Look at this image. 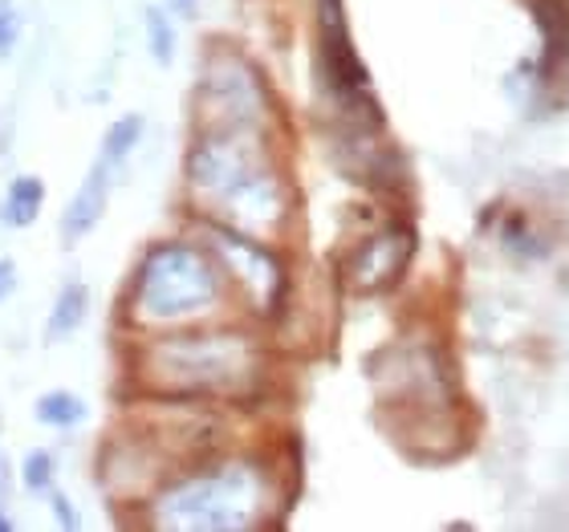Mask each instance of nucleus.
Instances as JSON below:
<instances>
[{
	"label": "nucleus",
	"instance_id": "9d476101",
	"mask_svg": "<svg viewBox=\"0 0 569 532\" xmlns=\"http://www.w3.org/2000/svg\"><path fill=\"white\" fill-rule=\"evenodd\" d=\"M53 512H58V524H66V529H78V516H73L70 500H66V496H53Z\"/></svg>",
	"mask_w": 569,
	"mask_h": 532
},
{
	"label": "nucleus",
	"instance_id": "ddd939ff",
	"mask_svg": "<svg viewBox=\"0 0 569 532\" xmlns=\"http://www.w3.org/2000/svg\"><path fill=\"white\" fill-rule=\"evenodd\" d=\"M9 529H12V521L4 516V512H0V532H9Z\"/></svg>",
	"mask_w": 569,
	"mask_h": 532
},
{
	"label": "nucleus",
	"instance_id": "7ed1b4c3",
	"mask_svg": "<svg viewBox=\"0 0 569 532\" xmlns=\"http://www.w3.org/2000/svg\"><path fill=\"white\" fill-rule=\"evenodd\" d=\"M41 203H46V183L37 175H17L9 183V195H4L0 215H4L9 228H29L37 220V212H41Z\"/></svg>",
	"mask_w": 569,
	"mask_h": 532
},
{
	"label": "nucleus",
	"instance_id": "f257e3e1",
	"mask_svg": "<svg viewBox=\"0 0 569 532\" xmlns=\"http://www.w3.org/2000/svg\"><path fill=\"white\" fill-rule=\"evenodd\" d=\"M216 301V272L196 249H154L134 277L131 309L142 321H176Z\"/></svg>",
	"mask_w": 569,
	"mask_h": 532
},
{
	"label": "nucleus",
	"instance_id": "1a4fd4ad",
	"mask_svg": "<svg viewBox=\"0 0 569 532\" xmlns=\"http://www.w3.org/2000/svg\"><path fill=\"white\" fill-rule=\"evenodd\" d=\"M17 37H21V12L12 9V0H0V58H9Z\"/></svg>",
	"mask_w": 569,
	"mask_h": 532
},
{
	"label": "nucleus",
	"instance_id": "6e6552de",
	"mask_svg": "<svg viewBox=\"0 0 569 532\" xmlns=\"http://www.w3.org/2000/svg\"><path fill=\"white\" fill-rule=\"evenodd\" d=\"M53 484V455L49 451H29L24 455V488L29 492H46V488Z\"/></svg>",
	"mask_w": 569,
	"mask_h": 532
},
{
	"label": "nucleus",
	"instance_id": "f8f14e48",
	"mask_svg": "<svg viewBox=\"0 0 569 532\" xmlns=\"http://www.w3.org/2000/svg\"><path fill=\"white\" fill-rule=\"evenodd\" d=\"M9 492H12V472H9V460H4V451H0V509L9 504Z\"/></svg>",
	"mask_w": 569,
	"mask_h": 532
},
{
	"label": "nucleus",
	"instance_id": "423d86ee",
	"mask_svg": "<svg viewBox=\"0 0 569 532\" xmlns=\"http://www.w3.org/2000/svg\"><path fill=\"white\" fill-rule=\"evenodd\" d=\"M139 134H142V119H139V114H127V119H119L107 131V139H102V159H110L114 167H122V163H127V154L134 151Z\"/></svg>",
	"mask_w": 569,
	"mask_h": 532
},
{
	"label": "nucleus",
	"instance_id": "39448f33",
	"mask_svg": "<svg viewBox=\"0 0 569 532\" xmlns=\"http://www.w3.org/2000/svg\"><path fill=\"white\" fill-rule=\"evenodd\" d=\"M37 419L46 426H61L66 431V426H78L86 419V402L70 391H49L37 399Z\"/></svg>",
	"mask_w": 569,
	"mask_h": 532
},
{
	"label": "nucleus",
	"instance_id": "20e7f679",
	"mask_svg": "<svg viewBox=\"0 0 569 532\" xmlns=\"http://www.w3.org/2000/svg\"><path fill=\"white\" fill-rule=\"evenodd\" d=\"M86 309H90V293H86L82 281H70L53 301V318H49V342H58L66 333H73L82 325Z\"/></svg>",
	"mask_w": 569,
	"mask_h": 532
},
{
	"label": "nucleus",
	"instance_id": "9b49d317",
	"mask_svg": "<svg viewBox=\"0 0 569 532\" xmlns=\"http://www.w3.org/2000/svg\"><path fill=\"white\" fill-rule=\"evenodd\" d=\"M17 289V269H12V261H0V301Z\"/></svg>",
	"mask_w": 569,
	"mask_h": 532
},
{
	"label": "nucleus",
	"instance_id": "f03ea898",
	"mask_svg": "<svg viewBox=\"0 0 569 532\" xmlns=\"http://www.w3.org/2000/svg\"><path fill=\"white\" fill-rule=\"evenodd\" d=\"M114 175H119V167L98 154V163L90 167L86 183L78 188V195L70 200L66 215H61V237L70 240V244H73V240H82L86 232L102 220V212H107V195H110V188H114Z\"/></svg>",
	"mask_w": 569,
	"mask_h": 532
},
{
	"label": "nucleus",
	"instance_id": "4468645a",
	"mask_svg": "<svg viewBox=\"0 0 569 532\" xmlns=\"http://www.w3.org/2000/svg\"><path fill=\"white\" fill-rule=\"evenodd\" d=\"M183 4H188V0H183Z\"/></svg>",
	"mask_w": 569,
	"mask_h": 532
},
{
	"label": "nucleus",
	"instance_id": "0eeeda50",
	"mask_svg": "<svg viewBox=\"0 0 569 532\" xmlns=\"http://www.w3.org/2000/svg\"><path fill=\"white\" fill-rule=\"evenodd\" d=\"M147 41H151V53L159 61H171V53H176V33H171V21H167L159 9H147Z\"/></svg>",
	"mask_w": 569,
	"mask_h": 532
}]
</instances>
